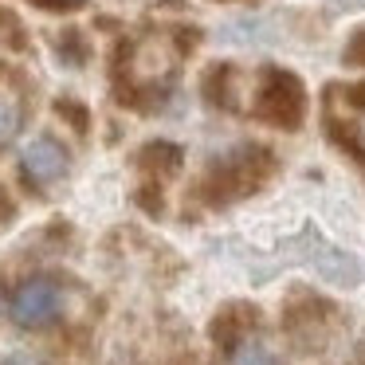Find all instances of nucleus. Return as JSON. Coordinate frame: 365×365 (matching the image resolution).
<instances>
[{"label": "nucleus", "mask_w": 365, "mask_h": 365, "mask_svg": "<svg viewBox=\"0 0 365 365\" xmlns=\"http://www.w3.org/2000/svg\"><path fill=\"white\" fill-rule=\"evenodd\" d=\"M181 51L185 48L169 32L138 36V40L122 51V79H126V87L134 91V95H165L177 79Z\"/></svg>", "instance_id": "f257e3e1"}, {"label": "nucleus", "mask_w": 365, "mask_h": 365, "mask_svg": "<svg viewBox=\"0 0 365 365\" xmlns=\"http://www.w3.org/2000/svg\"><path fill=\"white\" fill-rule=\"evenodd\" d=\"M302 87L294 75L287 71H263L259 75V87H255V98H252V114L275 122V126H287L294 130L302 122Z\"/></svg>", "instance_id": "f03ea898"}, {"label": "nucleus", "mask_w": 365, "mask_h": 365, "mask_svg": "<svg viewBox=\"0 0 365 365\" xmlns=\"http://www.w3.org/2000/svg\"><path fill=\"white\" fill-rule=\"evenodd\" d=\"M59 302H63V291L51 275H32L12 291V322L24 326V330H40L51 318L59 314Z\"/></svg>", "instance_id": "7ed1b4c3"}, {"label": "nucleus", "mask_w": 365, "mask_h": 365, "mask_svg": "<svg viewBox=\"0 0 365 365\" xmlns=\"http://www.w3.org/2000/svg\"><path fill=\"white\" fill-rule=\"evenodd\" d=\"M263 169H267V153L255 150V145H244V150H236V153H228V158L216 161L212 189L220 192V197H240V192H247L255 181H259Z\"/></svg>", "instance_id": "20e7f679"}, {"label": "nucleus", "mask_w": 365, "mask_h": 365, "mask_svg": "<svg viewBox=\"0 0 365 365\" xmlns=\"http://www.w3.org/2000/svg\"><path fill=\"white\" fill-rule=\"evenodd\" d=\"M20 173H24L28 185L43 189V185L59 181L67 173V150L56 142V138H32L20 153Z\"/></svg>", "instance_id": "39448f33"}, {"label": "nucleus", "mask_w": 365, "mask_h": 365, "mask_svg": "<svg viewBox=\"0 0 365 365\" xmlns=\"http://www.w3.org/2000/svg\"><path fill=\"white\" fill-rule=\"evenodd\" d=\"M299 244L307 247L302 259H307L322 279H330V283H338V287H357L361 283V267H357V259H349L346 252H338V247H330L326 240H318L314 232H307Z\"/></svg>", "instance_id": "423d86ee"}, {"label": "nucleus", "mask_w": 365, "mask_h": 365, "mask_svg": "<svg viewBox=\"0 0 365 365\" xmlns=\"http://www.w3.org/2000/svg\"><path fill=\"white\" fill-rule=\"evenodd\" d=\"M220 365H279V357L271 354V346L255 334H244L236 338L228 349H224V361Z\"/></svg>", "instance_id": "0eeeda50"}, {"label": "nucleus", "mask_w": 365, "mask_h": 365, "mask_svg": "<svg viewBox=\"0 0 365 365\" xmlns=\"http://www.w3.org/2000/svg\"><path fill=\"white\" fill-rule=\"evenodd\" d=\"M20 118H24V103H20L16 87H4L0 83V145H9L20 130Z\"/></svg>", "instance_id": "6e6552de"}, {"label": "nucleus", "mask_w": 365, "mask_h": 365, "mask_svg": "<svg viewBox=\"0 0 365 365\" xmlns=\"http://www.w3.org/2000/svg\"><path fill=\"white\" fill-rule=\"evenodd\" d=\"M346 63H354V67H365V28L349 40V48H346Z\"/></svg>", "instance_id": "1a4fd4ad"}, {"label": "nucleus", "mask_w": 365, "mask_h": 365, "mask_svg": "<svg viewBox=\"0 0 365 365\" xmlns=\"http://www.w3.org/2000/svg\"><path fill=\"white\" fill-rule=\"evenodd\" d=\"M0 365H48V361L40 354H32V349H16V354H9Z\"/></svg>", "instance_id": "9d476101"}, {"label": "nucleus", "mask_w": 365, "mask_h": 365, "mask_svg": "<svg viewBox=\"0 0 365 365\" xmlns=\"http://www.w3.org/2000/svg\"><path fill=\"white\" fill-rule=\"evenodd\" d=\"M361 98H365V87H361ZM357 138H361V142H365V110L357 114Z\"/></svg>", "instance_id": "9b49d317"}]
</instances>
